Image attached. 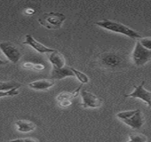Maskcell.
I'll return each mask as SVG.
<instances>
[{
  "instance_id": "1",
  "label": "cell",
  "mask_w": 151,
  "mask_h": 142,
  "mask_svg": "<svg viewBox=\"0 0 151 142\" xmlns=\"http://www.w3.org/2000/svg\"><path fill=\"white\" fill-rule=\"evenodd\" d=\"M95 24L97 26L106 29V30H109V31H111L114 33H117V34H122V35L126 36V37L132 38V39H138L139 40V38L142 37L141 35L139 32H137L136 30L131 29L130 27H128L123 23L114 22L111 20L104 19V20L96 22Z\"/></svg>"
},
{
  "instance_id": "2",
  "label": "cell",
  "mask_w": 151,
  "mask_h": 142,
  "mask_svg": "<svg viewBox=\"0 0 151 142\" xmlns=\"http://www.w3.org/2000/svg\"><path fill=\"white\" fill-rule=\"evenodd\" d=\"M116 117L133 130L140 129L145 123V118L140 109L125 110L116 114Z\"/></svg>"
},
{
  "instance_id": "3",
  "label": "cell",
  "mask_w": 151,
  "mask_h": 142,
  "mask_svg": "<svg viewBox=\"0 0 151 142\" xmlns=\"http://www.w3.org/2000/svg\"><path fill=\"white\" fill-rule=\"evenodd\" d=\"M77 77L78 81H80L83 85L87 84L89 82V77L81 71L76 69L75 67H69V66H64L61 68H56L52 67V73H51V77L52 79H63L65 77Z\"/></svg>"
},
{
  "instance_id": "4",
  "label": "cell",
  "mask_w": 151,
  "mask_h": 142,
  "mask_svg": "<svg viewBox=\"0 0 151 142\" xmlns=\"http://www.w3.org/2000/svg\"><path fill=\"white\" fill-rule=\"evenodd\" d=\"M99 63L101 67L109 69H119L124 67L126 60L124 56L115 52H106L99 56Z\"/></svg>"
},
{
  "instance_id": "5",
  "label": "cell",
  "mask_w": 151,
  "mask_h": 142,
  "mask_svg": "<svg viewBox=\"0 0 151 142\" xmlns=\"http://www.w3.org/2000/svg\"><path fill=\"white\" fill-rule=\"evenodd\" d=\"M66 20V16L61 13L50 12L45 13L38 17V22L41 26L47 29L56 30L60 29Z\"/></svg>"
},
{
  "instance_id": "6",
  "label": "cell",
  "mask_w": 151,
  "mask_h": 142,
  "mask_svg": "<svg viewBox=\"0 0 151 142\" xmlns=\"http://www.w3.org/2000/svg\"><path fill=\"white\" fill-rule=\"evenodd\" d=\"M0 51L6 60L12 63H17L22 58V52L19 48L12 42L0 43Z\"/></svg>"
},
{
  "instance_id": "7",
  "label": "cell",
  "mask_w": 151,
  "mask_h": 142,
  "mask_svg": "<svg viewBox=\"0 0 151 142\" xmlns=\"http://www.w3.org/2000/svg\"><path fill=\"white\" fill-rule=\"evenodd\" d=\"M132 60L134 64L138 67L144 66L151 60V51L144 48L137 41L132 52Z\"/></svg>"
},
{
  "instance_id": "8",
  "label": "cell",
  "mask_w": 151,
  "mask_h": 142,
  "mask_svg": "<svg viewBox=\"0 0 151 142\" xmlns=\"http://www.w3.org/2000/svg\"><path fill=\"white\" fill-rule=\"evenodd\" d=\"M80 95L82 98L81 107L84 108H98L102 105V100L97 95L82 89L80 91Z\"/></svg>"
},
{
  "instance_id": "9",
  "label": "cell",
  "mask_w": 151,
  "mask_h": 142,
  "mask_svg": "<svg viewBox=\"0 0 151 142\" xmlns=\"http://www.w3.org/2000/svg\"><path fill=\"white\" fill-rule=\"evenodd\" d=\"M145 82L143 81L139 85H134V90L129 94L124 95L126 98H134V99H139L143 102H145L148 108H151V93L145 89L144 87Z\"/></svg>"
},
{
  "instance_id": "10",
  "label": "cell",
  "mask_w": 151,
  "mask_h": 142,
  "mask_svg": "<svg viewBox=\"0 0 151 142\" xmlns=\"http://www.w3.org/2000/svg\"><path fill=\"white\" fill-rule=\"evenodd\" d=\"M82 89V85L75 89L73 92H61L56 97V100L58 105L62 108H67L72 105L73 99L77 97Z\"/></svg>"
},
{
  "instance_id": "11",
  "label": "cell",
  "mask_w": 151,
  "mask_h": 142,
  "mask_svg": "<svg viewBox=\"0 0 151 142\" xmlns=\"http://www.w3.org/2000/svg\"><path fill=\"white\" fill-rule=\"evenodd\" d=\"M23 44L31 46L34 50H36L39 53H52L55 51L54 49L49 48V47L42 44L41 43L37 41L31 35H26L25 36V40H24Z\"/></svg>"
},
{
  "instance_id": "12",
  "label": "cell",
  "mask_w": 151,
  "mask_h": 142,
  "mask_svg": "<svg viewBox=\"0 0 151 142\" xmlns=\"http://www.w3.org/2000/svg\"><path fill=\"white\" fill-rule=\"evenodd\" d=\"M55 82L53 79H39L37 81H33L29 84V87L30 89L36 90V91H45L48 90L51 87L54 85Z\"/></svg>"
},
{
  "instance_id": "13",
  "label": "cell",
  "mask_w": 151,
  "mask_h": 142,
  "mask_svg": "<svg viewBox=\"0 0 151 142\" xmlns=\"http://www.w3.org/2000/svg\"><path fill=\"white\" fill-rule=\"evenodd\" d=\"M16 130L22 133H28L37 129V124L29 120H18L15 122Z\"/></svg>"
},
{
  "instance_id": "14",
  "label": "cell",
  "mask_w": 151,
  "mask_h": 142,
  "mask_svg": "<svg viewBox=\"0 0 151 142\" xmlns=\"http://www.w3.org/2000/svg\"><path fill=\"white\" fill-rule=\"evenodd\" d=\"M49 61L52 64V67L61 68L66 66V60L65 57L58 51H54L53 52L50 53L49 55Z\"/></svg>"
},
{
  "instance_id": "15",
  "label": "cell",
  "mask_w": 151,
  "mask_h": 142,
  "mask_svg": "<svg viewBox=\"0 0 151 142\" xmlns=\"http://www.w3.org/2000/svg\"><path fill=\"white\" fill-rule=\"evenodd\" d=\"M22 84L16 81H0V91H9L12 89H19Z\"/></svg>"
},
{
  "instance_id": "16",
  "label": "cell",
  "mask_w": 151,
  "mask_h": 142,
  "mask_svg": "<svg viewBox=\"0 0 151 142\" xmlns=\"http://www.w3.org/2000/svg\"><path fill=\"white\" fill-rule=\"evenodd\" d=\"M147 138L143 133H130L126 142H147Z\"/></svg>"
},
{
  "instance_id": "17",
  "label": "cell",
  "mask_w": 151,
  "mask_h": 142,
  "mask_svg": "<svg viewBox=\"0 0 151 142\" xmlns=\"http://www.w3.org/2000/svg\"><path fill=\"white\" fill-rule=\"evenodd\" d=\"M18 94H19L18 89H12L9 91H0V98L13 97V96L18 95Z\"/></svg>"
},
{
  "instance_id": "18",
  "label": "cell",
  "mask_w": 151,
  "mask_h": 142,
  "mask_svg": "<svg viewBox=\"0 0 151 142\" xmlns=\"http://www.w3.org/2000/svg\"><path fill=\"white\" fill-rule=\"evenodd\" d=\"M138 42L146 49L151 51V37H141L138 40Z\"/></svg>"
},
{
  "instance_id": "19",
  "label": "cell",
  "mask_w": 151,
  "mask_h": 142,
  "mask_svg": "<svg viewBox=\"0 0 151 142\" xmlns=\"http://www.w3.org/2000/svg\"><path fill=\"white\" fill-rule=\"evenodd\" d=\"M6 142H38V140L35 138H20L15 139H11Z\"/></svg>"
},
{
  "instance_id": "20",
  "label": "cell",
  "mask_w": 151,
  "mask_h": 142,
  "mask_svg": "<svg viewBox=\"0 0 151 142\" xmlns=\"http://www.w3.org/2000/svg\"><path fill=\"white\" fill-rule=\"evenodd\" d=\"M33 70H36V71H41L43 69H45V66L42 65V64H34L33 63V67H32Z\"/></svg>"
},
{
  "instance_id": "21",
  "label": "cell",
  "mask_w": 151,
  "mask_h": 142,
  "mask_svg": "<svg viewBox=\"0 0 151 142\" xmlns=\"http://www.w3.org/2000/svg\"><path fill=\"white\" fill-rule=\"evenodd\" d=\"M3 53L1 52V51H0V66H2V65H6L9 61L6 59L3 58Z\"/></svg>"
},
{
  "instance_id": "22",
  "label": "cell",
  "mask_w": 151,
  "mask_h": 142,
  "mask_svg": "<svg viewBox=\"0 0 151 142\" xmlns=\"http://www.w3.org/2000/svg\"><path fill=\"white\" fill-rule=\"evenodd\" d=\"M22 67H23V68H25V69H32V67H33V63H30V62H25V63H23Z\"/></svg>"
},
{
  "instance_id": "23",
  "label": "cell",
  "mask_w": 151,
  "mask_h": 142,
  "mask_svg": "<svg viewBox=\"0 0 151 142\" xmlns=\"http://www.w3.org/2000/svg\"><path fill=\"white\" fill-rule=\"evenodd\" d=\"M25 13H26V14L31 15V14H33L35 13V11L33 9H27V10H25Z\"/></svg>"
}]
</instances>
